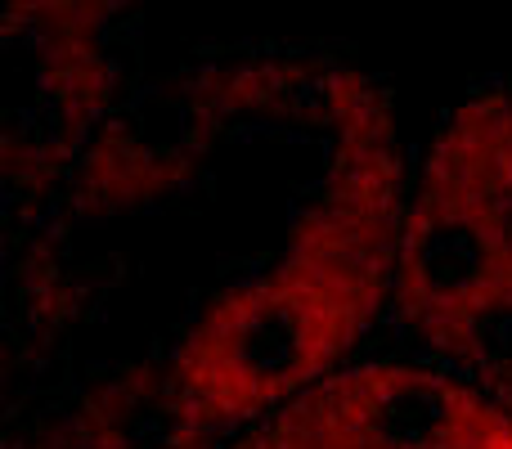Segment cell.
I'll return each mask as SVG.
<instances>
[{
    "label": "cell",
    "mask_w": 512,
    "mask_h": 449,
    "mask_svg": "<svg viewBox=\"0 0 512 449\" xmlns=\"http://www.w3.org/2000/svg\"><path fill=\"white\" fill-rule=\"evenodd\" d=\"M405 203L391 104L369 81L279 247L216 283L171 346V387L207 441L265 423L351 364L391 306Z\"/></svg>",
    "instance_id": "6da1fadb"
},
{
    "label": "cell",
    "mask_w": 512,
    "mask_h": 449,
    "mask_svg": "<svg viewBox=\"0 0 512 449\" xmlns=\"http://www.w3.org/2000/svg\"><path fill=\"white\" fill-rule=\"evenodd\" d=\"M36 449H207L189 423L167 364L131 369L77 405Z\"/></svg>",
    "instance_id": "277c9868"
},
{
    "label": "cell",
    "mask_w": 512,
    "mask_h": 449,
    "mask_svg": "<svg viewBox=\"0 0 512 449\" xmlns=\"http://www.w3.org/2000/svg\"><path fill=\"white\" fill-rule=\"evenodd\" d=\"M230 449H512V409L432 360H360Z\"/></svg>",
    "instance_id": "3957f363"
},
{
    "label": "cell",
    "mask_w": 512,
    "mask_h": 449,
    "mask_svg": "<svg viewBox=\"0 0 512 449\" xmlns=\"http://www.w3.org/2000/svg\"><path fill=\"white\" fill-rule=\"evenodd\" d=\"M391 310L423 346L512 409V95L486 90L427 144L400 225Z\"/></svg>",
    "instance_id": "7a4b0ae2"
}]
</instances>
